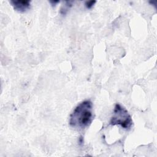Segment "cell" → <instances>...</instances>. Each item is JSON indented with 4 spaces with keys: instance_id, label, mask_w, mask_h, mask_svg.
<instances>
[{
    "instance_id": "cell-1",
    "label": "cell",
    "mask_w": 157,
    "mask_h": 157,
    "mask_svg": "<svg viewBox=\"0 0 157 157\" xmlns=\"http://www.w3.org/2000/svg\"><path fill=\"white\" fill-rule=\"evenodd\" d=\"M93 120V103L86 100L78 104L70 115L69 124L71 126L83 129L90 126Z\"/></svg>"
},
{
    "instance_id": "cell-2",
    "label": "cell",
    "mask_w": 157,
    "mask_h": 157,
    "mask_svg": "<svg viewBox=\"0 0 157 157\" xmlns=\"http://www.w3.org/2000/svg\"><path fill=\"white\" fill-rule=\"evenodd\" d=\"M132 124V118L128 110L120 104H117L113 109L110 124L113 126L120 125L123 129H129Z\"/></svg>"
},
{
    "instance_id": "cell-3",
    "label": "cell",
    "mask_w": 157,
    "mask_h": 157,
    "mask_svg": "<svg viewBox=\"0 0 157 157\" xmlns=\"http://www.w3.org/2000/svg\"><path fill=\"white\" fill-rule=\"evenodd\" d=\"M10 3L13 9L19 12H26L31 6V1L28 0H12Z\"/></svg>"
},
{
    "instance_id": "cell-4",
    "label": "cell",
    "mask_w": 157,
    "mask_h": 157,
    "mask_svg": "<svg viewBox=\"0 0 157 157\" xmlns=\"http://www.w3.org/2000/svg\"><path fill=\"white\" fill-rule=\"evenodd\" d=\"M73 1H66L65 4L63 6L60 10V13L62 15H65L68 12L70 8L72 6Z\"/></svg>"
},
{
    "instance_id": "cell-5",
    "label": "cell",
    "mask_w": 157,
    "mask_h": 157,
    "mask_svg": "<svg viewBox=\"0 0 157 157\" xmlns=\"http://www.w3.org/2000/svg\"><path fill=\"white\" fill-rule=\"evenodd\" d=\"M96 2V1H88L85 2V5L87 9H91L94 6V5L95 4Z\"/></svg>"
},
{
    "instance_id": "cell-6",
    "label": "cell",
    "mask_w": 157,
    "mask_h": 157,
    "mask_svg": "<svg viewBox=\"0 0 157 157\" xmlns=\"http://www.w3.org/2000/svg\"><path fill=\"white\" fill-rule=\"evenodd\" d=\"M59 1H50V3L51 4V5H52V6H56V4H58V3H59Z\"/></svg>"
}]
</instances>
